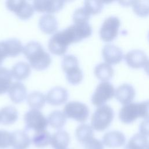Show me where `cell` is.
I'll return each instance as SVG.
<instances>
[{
  "label": "cell",
  "instance_id": "25",
  "mask_svg": "<svg viewBox=\"0 0 149 149\" xmlns=\"http://www.w3.org/2000/svg\"><path fill=\"white\" fill-rule=\"evenodd\" d=\"M8 56L15 57L23 52L24 47L21 41L15 38L3 40Z\"/></svg>",
  "mask_w": 149,
  "mask_h": 149
},
{
  "label": "cell",
  "instance_id": "7",
  "mask_svg": "<svg viewBox=\"0 0 149 149\" xmlns=\"http://www.w3.org/2000/svg\"><path fill=\"white\" fill-rule=\"evenodd\" d=\"M120 20L117 16H111L106 18L100 29V36L105 42L113 40L118 34Z\"/></svg>",
  "mask_w": 149,
  "mask_h": 149
},
{
  "label": "cell",
  "instance_id": "34",
  "mask_svg": "<svg viewBox=\"0 0 149 149\" xmlns=\"http://www.w3.org/2000/svg\"><path fill=\"white\" fill-rule=\"evenodd\" d=\"M11 146V133L6 130H0V149Z\"/></svg>",
  "mask_w": 149,
  "mask_h": 149
},
{
  "label": "cell",
  "instance_id": "32",
  "mask_svg": "<svg viewBox=\"0 0 149 149\" xmlns=\"http://www.w3.org/2000/svg\"><path fill=\"white\" fill-rule=\"evenodd\" d=\"M105 2L100 1H86L83 8L90 15H96L101 12Z\"/></svg>",
  "mask_w": 149,
  "mask_h": 149
},
{
  "label": "cell",
  "instance_id": "15",
  "mask_svg": "<svg viewBox=\"0 0 149 149\" xmlns=\"http://www.w3.org/2000/svg\"><path fill=\"white\" fill-rule=\"evenodd\" d=\"M68 92L63 87L57 86L51 88L45 95L46 101L52 105H60L66 102Z\"/></svg>",
  "mask_w": 149,
  "mask_h": 149
},
{
  "label": "cell",
  "instance_id": "41",
  "mask_svg": "<svg viewBox=\"0 0 149 149\" xmlns=\"http://www.w3.org/2000/svg\"><path fill=\"white\" fill-rule=\"evenodd\" d=\"M148 38L149 40V31H148Z\"/></svg>",
  "mask_w": 149,
  "mask_h": 149
},
{
  "label": "cell",
  "instance_id": "16",
  "mask_svg": "<svg viewBox=\"0 0 149 149\" xmlns=\"http://www.w3.org/2000/svg\"><path fill=\"white\" fill-rule=\"evenodd\" d=\"M135 94L134 87L128 83H123L118 86L115 93L116 99L123 105L130 103L134 99Z\"/></svg>",
  "mask_w": 149,
  "mask_h": 149
},
{
  "label": "cell",
  "instance_id": "30",
  "mask_svg": "<svg viewBox=\"0 0 149 149\" xmlns=\"http://www.w3.org/2000/svg\"><path fill=\"white\" fill-rule=\"evenodd\" d=\"M147 144V137L140 133H136L130 139L124 149H146Z\"/></svg>",
  "mask_w": 149,
  "mask_h": 149
},
{
  "label": "cell",
  "instance_id": "23",
  "mask_svg": "<svg viewBox=\"0 0 149 149\" xmlns=\"http://www.w3.org/2000/svg\"><path fill=\"white\" fill-rule=\"evenodd\" d=\"M18 118V112L13 106H6L0 109V122L3 125H11Z\"/></svg>",
  "mask_w": 149,
  "mask_h": 149
},
{
  "label": "cell",
  "instance_id": "12",
  "mask_svg": "<svg viewBox=\"0 0 149 149\" xmlns=\"http://www.w3.org/2000/svg\"><path fill=\"white\" fill-rule=\"evenodd\" d=\"M139 117H140L139 103L130 102L124 105L119 112V118L124 123H131Z\"/></svg>",
  "mask_w": 149,
  "mask_h": 149
},
{
  "label": "cell",
  "instance_id": "3",
  "mask_svg": "<svg viewBox=\"0 0 149 149\" xmlns=\"http://www.w3.org/2000/svg\"><path fill=\"white\" fill-rule=\"evenodd\" d=\"M73 43L72 37L67 28L55 33L49 38L48 47L49 51L57 55H64L68 46Z\"/></svg>",
  "mask_w": 149,
  "mask_h": 149
},
{
  "label": "cell",
  "instance_id": "1",
  "mask_svg": "<svg viewBox=\"0 0 149 149\" xmlns=\"http://www.w3.org/2000/svg\"><path fill=\"white\" fill-rule=\"evenodd\" d=\"M23 52L29 61L30 65L36 70H44L51 63L50 55L37 41H31L27 43L23 48Z\"/></svg>",
  "mask_w": 149,
  "mask_h": 149
},
{
  "label": "cell",
  "instance_id": "40",
  "mask_svg": "<svg viewBox=\"0 0 149 149\" xmlns=\"http://www.w3.org/2000/svg\"><path fill=\"white\" fill-rule=\"evenodd\" d=\"M146 149H149V143H148V144L146 147Z\"/></svg>",
  "mask_w": 149,
  "mask_h": 149
},
{
  "label": "cell",
  "instance_id": "26",
  "mask_svg": "<svg viewBox=\"0 0 149 149\" xmlns=\"http://www.w3.org/2000/svg\"><path fill=\"white\" fill-rule=\"evenodd\" d=\"M49 125L54 129H61L64 126L66 122V116L63 112L59 110L52 111L48 116Z\"/></svg>",
  "mask_w": 149,
  "mask_h": 149
},
{
  "label": "cell",
  "instance_id": "22",
  "mask_svg": "<svg viewBox=\"0 0 149 149\" xmlns=\"http://www.w3.org/2000/svg\"><path fill=\"white\" fill-rule=\"evenodd\" d=\"M94 73L99 80L102 81H107L113 77L114 70L109 64L102 62L95 66Z\"/></svg>",
  "mask_w": 149,
  "mask_h": 149
},
{
  "label": "cell",
  "instance_id": "39",
  "mask_svg": "<svg viewBox=\"0 0 149 149\" xmlns=\"http://www.w3.org/2000/svg\"><path fill=\"white\" fill-rule=\"evenodd\" d=\"M144 68L145 72L147 73V74L148 75H149V60H148L147 62H146V63L145 64Z\"/></svg>",
  "mask_w": 149,
  "mask_h": 149
},
{
  "label": "cell",
  "instance_id": "27",
  "mask_svg": "<svg viewBox=\"0 0 149 149\" xmlns=\"http://www.w3.org/2000/svg\"><path fill=\"white\" fill-rule=\"evenodd\" d=\"M27 101L29 105L35 109H39L43 107L46 101L45 95L37 91L30 93L27 97Z\"/></svg>",
  "mask_w": 149,
  "mask_h": 149
},
{
  "label": "cell",
  "instance_id": "11",
  "mask_svg": "<svg viewBox=\"0 0 149 149\" xmlns=\"http://www.w3.org/2000/svg\"><path fill=\"white\" fill-rule=\"evenodd\" d=\"M103 59L108 64L119 63L123 58V51L119 47L111 44L105 45L102 49Z\"/></svg>",
  "mask_w": 149,
  "mask_h": 149
},
{
  "label": "cell",
  "instance_id": "5",
  "mask_svg": "<svg viewBox=\"0 0 149 149\" xmlns=\"http://www.w3.org/2000/svg\"><path fill=\"white\" fill-rule=\"evenodd\" d=\"M63 112L68 118L79 122L87 120L89 116V109L84 103L79 101H69L64 106Z\"/></svg>",
  "mask_w": 149,
  "mask_h": 149
},
{
  "label": "cell",
  "instance_id": "35",
  "mask_svg": "<svg viewBox=\"0 0 149 149\" xmlns=\"http://www.w3.org/2000/svg\"><path fill=\"white\" fill-rule=\"evenodd\" d=\"M140 117L149 120V100L139 102Z\"/></svg>",
  "mask_w": 149,
  "mask_h": 149
},
{
  "label": "cell",
  "instance_id": "4",
  "mask_svg": "<svg viewBox=\"0 0 149 149\" xmlns=\"http://www.w3.org/2000/svg\"><path fill=\"white\" fill-rule=\"evenodd\" d=\"M61 65L69 83L76 85L81 81L83 77V72L79 66V61L74 55L72 54L65 55Z\"/></svg>",
  "mask_w": 149,
  "mask_h": 149
},
{
  "label": "cell",
  "instance_id": "38",
  "mask_svg": "<svg viewBox=\"0 0 149 149\" xmlns=\"http://www.w3.org/2000/svg\"><path fill=\"white\" fill-rule=\"evenodd\" d=\"M6 57H8V55L4 46L3 41H0V66Z\"/></svg>",
  "mask_w": 149,
  "mask_h": 149
},
{
  "label": "cell",
  "instance_id": "28",
  "mask_svg": "<svg viewBox=\"0 0 149 149\" xmlns=\"http://www.w3.org/2000/svg\"><path fill=\"white\" fill-rule=\"evenodd\" d=\"M12 77L10 70L5 67L0 66V95L9 91L12 84Z\"/></svg>",
  "mask_w": 149,
  "mask_h": 149
},
{
  "label": "cell",
  "instance_id": "19",
  "mask_svg": "<svg viewBox=\"0 0 149 149\" xmlns=\"http://www.w3.org/2000/svg\"><path fill=\"white\" fill-rule=\"evenodd\" d=\"M9 95L11 101L16 104L22 102L27 96V90L21 82H13L9 89Z\"/></svg>",
  "mask_w": 149,
  "mask_h": 149
},
{
  "label": "cell",
  "instance_id": "33",
  "mask_svg": "<svg viewBox=\"0 0 149 149\" xmlns=\"http://www.w3.org/2000/svg\"><path fill=\"white\" fill-rule=\"evenodd\" d=\"M90 15L83 7L76 9L73 14V21L74 23H87L90 17Z\"/></svg>",
  "mask_w": 149,
  "mask_h": 149
},
{
  "label": "cell",
  "instance_id": "17",
  "mask_svg": "<svg viewBox=\"0 0 149 149\" xmlns=\"http://www.w3.org/2000/svg\"><path fill=\"white\" fill-rule=\"evenodd\" d=\"M38 26L43 33L54 34L58 29V22L55 16L46 13L40 17Z\"/></svg>",
  "mask_w": 149,
  "mask_h": 149
},
{
  "label": "cell",
  "instance_id": "13",
  "mask_svg": "<svg viewBox=\"0 0 149 149\" xmlns=\"http://www.w3.org/2000/svg\"><path fill=\"white\" fill-rule=\"evenodd\" d=\"M64 3L65 2L62 1H34L33 6L36 11L51 14L60 10L63 7Z\"/></svg>",
  "mask_w": 149,
  "mask_h": 149
},
{
  "label": "cell",
  "instance_id": "14",
  "mask_svg": "<svg viewBox=\"0 0 149 149\" xmlns=\"http://www.w3.org/2000/svg\"><path fill=\"white\" fill-rule=\"evenodd\" d=\"M126 142L125 134L118 130L107 132L102 137V143L108 148H115L122 147Z\"/></svg>",
  "mask_w": 149,
  "mask_h": 149
},
{
  "label": "cell",
  "instance_id": "29",
  "mask_svg": "<svg viewBox=\"0 0 149 149\" xmlns=\"http://www.w3.org/2000/svg\"><path fill=\"white\" fill-rule=\"evenodd\" d=\"M51 136L46 130L37 131L32 138L33 144L38 148H44L51 144Z\"/></svg>",
  "mask_w": 149,
  "mask_h": 149
},
{
  "label": "cell",
  "instance_id": "2",
  "mask_svg": "<svg viewBox=\"0 0 149 149\" xmlns=\"http://www.w3.org/2000/svg\"><path fill=\"white\" fill-rule=\"evenodd\" d=\"M114 118L112 108L107 104L98 107L92 115L91 125L93 129L102 132L107 129Z\"/></svg>",
  "mask_w": 149,
  "mask_h": 149
},
{
  "label": "cell",
  "instance_id": "9",
  "mask_svg": "<svg viewBox=\"0 0 149 149\" xmlns=\"http://www.w3.org/2000/svg\"><path fill=\"white\" fill-rule=\"evenodd\" d=\"M6 6L8 10L14 12L22 20L29 19L32 16L34 12L33 5H31L26 1H7L6 2Z\"/></svg>",
  "mask_w": 149,
  "mask_h": 149
},
{
  "label": "cell",
  "instance_id": "24",
  "mask_svg": "<svg viewBox=\"0 0 149 149\" xmlns=\"http://www.w3.org/2000/svg\"><path fill=\"white\" fill-rule=\"evenodd\" d=\"M75 135L78 141L84 144L94 137L93 129L88 124H81L76 128Z\"/></svg>",
  "mask_w": 149,
  "mask_h": 149
},
{
  "label": "cell",
  "instance_id": "21",
  "mask_svg": "<svg viewBox=\"0 0 149 149\" xmlns=\"http://www.w3.org/2000/svg\"><path fill=\"white\" fill-rule=\"evenodd\" d=\"M10 71L13 78L17 80H23L27 78L31 73V66L26 62H18L12 66Z\"/></svg>",
  "mask_w": 149,
  "mask_h": 149
},
{
  "label": "cell",
  "instance_id": "18",
  "mask_svg": "<svg viewBox=\"0 0 149 149\" xmlns=\"http://www.w3.org/2000/svg\"><path fill=\"white\" fill-rule=\"evenodd\" d=\"M31 139L25 131L17 130L11 133V146L15 149H27Z\"/></svg>",
  "mask_w": 149,
  "mask_h": 149
},
{
  "label": "cell",
  "instance_id": "31",
  "mask_svg": "<svg viewBox=\"0 0 149 149\" xmlns=\"http://www.w3.org/2000/svg\"><path fill=\"white\" fill-rule=\"evenodd\" d=\"M130 5L134 12L140 17L149 16V1H132Z\"/></svg>",
  "mask_w": 149,
  "mask_h": 149
},
{
  "label": "cell",
  "instance_id": "36",
  "mask_svg": "<svg viewBox=\"0 0 149 149\" xmlns=\"http://www.w3.org/2000/svg\"><path fill=\"white\" fill-rule=\"evenodd\" d=\"M84 149H104V144L100 140L94 137L84 144Z\"/></svg>",
  "mask_w": 149,
  "mask_h": 149
},
{
  "label": "cell",
  "instance_id": "37",
  "mask_svg": "<svg viewBox=\"0 0 149 149\" xmlns=\"http://www.w3.org/2000/svg\"><path fill=\"white\" fill-rule=\"evenodd\" d=\"M139 132L140 134L146 137L149 136V120L145 119L141 122L139 126Z\"/></svg>",
  "mask_w": 149,
  "mask_h": 149
},
{
  "label": "cell",
  "instance_id": "8",
  "mask_svg": "<svg viewBox=\"0 0 149 149\" xmlns=\"http://www.w3.org/2000/svg\"><path fill=\"white\" fill-rule=\"evenodd\" d=\"M113 86L108 81L100 83L91 96L92 104L97 107L104 105L109 100L112 98L115 94Z\"/></svg>",
  "mask_w": 149,
  "mask_h": 149
},
{
  "label": "cell",
  "instance_id": "6",
  "mask_svg": "<svg viewBox=\"0 0 149 149\" xmlns=\"http://www.w3.org/2000/svg\"><path fill=\"white\" fill-rule=\"evenodd\" d=\"M25 130H34L36 132L45 130L48 126V119L38 109H31L24 115Z\"/></svg>",
  "mask_w": 149,
  "mask_h": 149
},
{
  "label": "cell",
  "instance_id": "20",
  "mask_svg": "<svg viewBox=\"0 0 149 149\" xmlns=\"http://www.w3.org/2000/svg\"><path fill=\"white\" fill-rule=\"evenodd\" d=\"M69 141L70 136L65 130H59L51 136V144L54 149H66Z\"/></svg>",
  "mask_w": 149,
  "mask_h": 149
},
{
  "label": "cell",
  "instance_id": "10",
  "mask_svg": "<svg viewBox=\"0 0 149 149\" xmlns=\"http://www.w3.org/2000/svg\"><path fill=\"white\" fill-rule=\"evenodd\" d=\"M124 59L127 65L134 69L144 67L148 61L146 54L140 49H133L127 52Z\"/></svg>",
  "mask_w": 149,
  "mask_h": 149
}]
</instances>
